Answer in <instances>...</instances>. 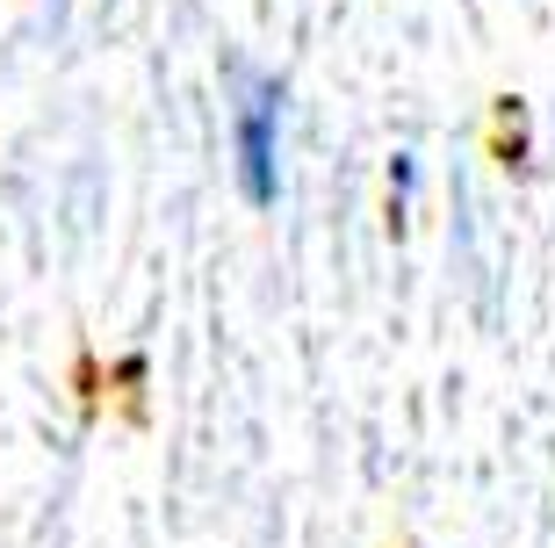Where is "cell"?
Here are the masks:
<instances>
[{
  "mask_svg": "<svg viewBox=\"0 0 555 548\" xmlns=\"http://www.w3.org/2000/svg\"><path fill=\"white\" fill-rule=\"evenodd\" d=\"M231 166L253 209L282 195V80L253 65H231Z\"/></svg>",
  "mask_w": 555,
  "mask_h": 548,
  "instance_id": "cell-1",
  "label": "cell"
},
{
  "mask_svg": "<svg viewBox=\"0 0 555 548\" xmlns=\"http://www.w3.org/2000/svg\"><path fill=\"white\" fill-rule=\"evenodd\" d=\"M412 188H418V160H412V152H397V160H390V195L404 203Z\"/></svg>",
  "mask_w": 555,
  "mask_h": 548,
  "instance_id": "cell-2",
  "label": "cell"
}]
</instances>
